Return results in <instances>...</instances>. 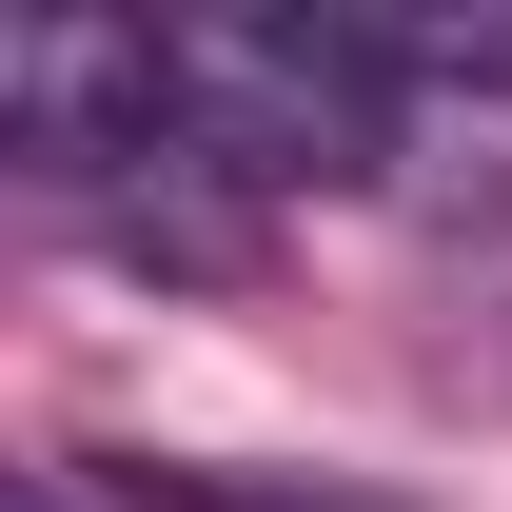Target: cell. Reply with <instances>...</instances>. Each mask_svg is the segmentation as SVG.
Returning a JSON list of instances; mask_svg holds the SVG:
<instances>
[{
    "mask_svg": "<svg viewBox=\"0 0 512 512\" xmlns=\"http://www.w3.org/2000/svg\"><path fill=\"white\" fill-rule=\"evenodd\" d=\"M0 158L40 197H99V178H197L178 158V79H158V20H20L0 40Z\"/></svg>",
    "mask_w": 512,
    "mask_h": 512,
    "instance_id": "cell-2",
    "label": "cell"
},
{
    "mask_svg": "<svg viewBox=\"0 0 512 512\" xmlns=\"http://www.w3.org/2000/svg\"><path fill=\"white\" fill-rule=\"evenodd\" d=\"M138 512H394V493H316V473H197V453H119Z\"/></svg>",
    "mask_w": 512,
    "mask_h": 512,
    "instance_id": "cell-3",
    "label": "cell"
},
{
    "mask_svg": "<svg viewBox=\"0 0 512 512\" xmlns=\"http://www.w3.org/2000/svg\"><path fill=\"white\" fill-rule=\"evenodd\" d=\"M158 79H178V158L237 178V197L375 178V158H394L375 20H158Z\"/></svg>",
    "mask_w": 512,
    "mask_h": 512,
    "instance_id": "cell-1",
    "label": "cell"
},
{
    "mask_svg": "<svg viewBox=\"0 0 512 512\" xmlns=\"http://www.w3.org/2000/svg\"><path fill=\"white\" fill-rule=\"evenodd\" d=\"M20 512H79V493H60V473H40V493H20Z\"/></svg>",
    "mask_w": 512,
    "mask_h": 512,
    "instance_id": "cell-4",
    "label": "cell"
}]
</instances>
